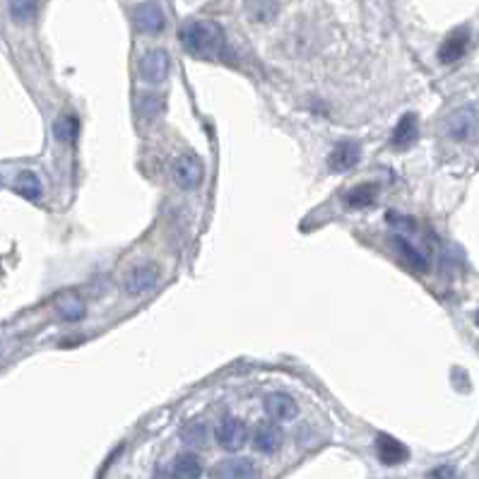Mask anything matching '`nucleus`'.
Instances as JSON below:
<instances>
[{
	"label": "nucleus",
	"mask_w": 479,
	"mask_h": 479,
	"mask_svg": "<svg viewBox=\"0 0 479 479\" xmlns=\"http://www.w3.org/2000/svg\"><path fill=\"white\" fill-rule=\"evenodd\" d=\"M183 49L197 58H214L224 49V29L212 20H197L178 32Z\"/></svg>",
	"instance_id": "nucleus-1"
},
{
	"label": "nucleus",
	"mask_w": 479,
	"mask_h": 479,
	"mask_svg": "<svg viewBox=\"0 0 479 479\" xmlns=\"http://www.w3.org/2000/svg\"><path fill=\"white\" fill-rule=\"evenodd\" d=\"M171 171H173V181L185 190L197 188L202 181V173H205V169H202V161L197 159V154H193V152L178 154V157L173 159Z\"/></svg>",
	"instance_id": "nucleus-2"
},
{
	"label": "nucleus",
	"mask_w": 479,
	"mask_h": 479,
	"mask_svg": "<svg viewBox=\"0 0 479 479\" xmlns=\"http://www.w3.org/2000/svg\"><path fill=\"white\" fill-rule=\"evenodd\" d=\"M214 439L224 451H238L243 448V443L248 439V429L243 424V419L238 417H224L214 429Z\"/></svg>",
	"instance_id": "nucleus-3"
},
{
	"label": "nucleus",
	"mask_w": 479,
	"mask_h": 479,
	"mask_svg": "<svg viewBox=\"0 0 479 479\" xmlns=\"http://www.w3.org/2000/svg\"><path fill=\"white\" fill-rule=\"evenodd\" d=\"M159 282V267L154 262H142V265H135L133 270L125 275V292L128 294H145V292L152 289L154 284Z\"/></svg>",
	"instance_id": "nucleus-4"
},
{
	"label": "nucleus",
	"mask_w": 479,
	"mask_h": 479,
	"mask_svg": "<svg viewBox=\"0 0 479 479\" xmlns=\"http://www.w3.org/2000/svg\"><path fill=\"white\" fill-rule=\"evenodd\" d=\"M212 479H258V467L248 458H229L219 460L209 472Z\"/></svg>",
	"instance_id": "nucleus-5"
},
{
	"label": "nucleus",
	"mask_w": 479,
	"mask_h": 479,
	"mask_svg": "<svg viewBox=\"0 0 479 479\" xmlns=\"http://www.w3.org/2000/svg\"><path fill=\"white\" fill-rule=\"evenodd\" d=\"M133 22L140 32L159 34L166 25V17H164V10H161L159 3H140V5H135V10H133Z\"/></svg>",
	"instance_id": "nucleus-6"
},
{
	"label": "nucleus",
	"mask_w": 479,
	"mask_h": 479,
	"mask_svg": "<svg viewBox=\"0 0 479 479\" xmlns=\"http://www.w3.org/2000/svg\"><path fill=\"white\" fill-rule=\"evenodd\" d=\"M446 130H448V135H451L453 140H460V142L470 140V137L477 133V113H475V109L465 106V109L453 111L451 116H448V121H446Z\"/></svg>",
	"instance_id": "nucleus-7"
},
{
	"label": "nucleus",
	"mask_w": 479,
	"mask_h": 479,
	"mask_svg": "<svg viewBox=\"0 0 479 479\" xmlns=\"http://www.w3.org/2000/svg\"><path fill=\"white\" fill-rule=\"evenodd\" d=\"M169 53L161 49H152L147 51L145 56L140 58V75L142 80L147 82H164L166 75H169Z\"/></svg>",
	"instance_id": "nucleus-8"
},
{
	"label": "nucleus",
	"mask_w": 479,
	"mask_h": 479,
	"mask_svg": "<svg viewBox=\"0 0 479 479\" xmlns=\"http://www.w3.org/2000/svg\"><path fill=\"white\" fill-rule=\"evenodd\" d=\"M262 407H265L267 417L275 419V422H292L299 415V405L287 393H270Z\"/></svg>",
	"instance_id": "nucleus-9"
},
{
	"label": "nucleus",
	"mask_w": 479,
	"mask_h": 479,
	"mask_svg": "<svg viewBox=\"0 0 479 479\" xmlns=\"http://www.w3.org/2000/svg\"><path fill=\"white\" fill-rule=\"evenodd\" d=\"M376 453H379V460L383 465H403L407 463V458H410V451H407V446H403L398 439H393V436L388 434H379L376 436Z\"/></svg>",
	"instance_id": "nucleus-10"
},
{
	"label": "nucleus",
	"mask_w": 479,
	"mask_h": 479,
	"mask_svg": "<svg viewBox=\"0 0 479 479\" xmlns=\"http://www.w3.org/2000/svg\"><path fill=\"white\" fill-rule=\"evenodd\" d=\"M284 434L275 422H262L253 431V448L258 453H275L282 448Z\"/></svg>",
	"instance_id": "nucleus-11"
},
{
	"label": "nucleus",
	"mask_w": 479,
	"mask_h": 479,
	"mask_svg": "<svg viewBox=\"0 0 479 479\" xmlns=\"http://www.w3.org/2000/svg\"><path fill=\"white\" fill-rule=\"evenodd\" d=\"M359 157H362V147H359V142L345 140V142H337V145L333 147L328 164H330L333 171H347V169H352V166H357Z\"/></svg>",
	"instance_id": "nucleus-12"
},
{
	"label": "nucleus",
	"mask_w": 479,
	"mask_h": 479,
	"mask_svg": "<svg viewBox=\"0 0 479 479\" xmlns=\"http://www.w3.org/2000/svg\"><path fill=\"white\" fill-rule=\"evenodd\" d=\"M467 44H470V32L467 29H455L453 34H448V39L441 44L439 49V61L441 63H455L465 56Z\"/></svg>",
	"instance_id": "nucleus-13"
},
{
	"label": "nucleus",
	"mask_w": 479,
	"mask_h": 479,
	"mask_svg": "<svg viewBox=\"0 0 479 479\" xmlns=\"http://www.w3.org/2000/svg\"><path fill=\"white\" fill-rule=\"evenodd\" d=\"M391 246L395 248V253H398L400 258H403L407 265L412 267V270H419V272L429 270V258L417 246H412L407 238L398 236V233H393V236H391Z\"/></svg>",
	"instance_id": "nucleus-14"
},
{
	"label": "nucleus",
	"mask_w": 479,
	"mask_h": 479,
	"mask_svg": "<svg viewBox=\"0 0 479 479\" xmlns=\"http://www.w3.org/2000/svg\"><path fill=\"white\" fill-rule=\"evenodd\" d=\"M419 137V123H417V116L415 113H405L403 118H400V123L395 125L393 130V145L405 149V147H412L417 142Z\"/></svg>",
	"instance_id": "nucleus-15"
},
{
	"label": "nucleus",
	"mask_w": 479,
	"mask_h": 479,
	"mask_svg": "<svg viewBox=\"0 0 479 479\" xmlns=\"http://www.w3.org/2000/svg\"><path fill=\"white\" fill-rule=\"evenodd\" d=\"M171 475H173V479H200V475H202L200 458L193 453L176 455V460H173V465H171Z\"/></svg>",
	"instance_id": "nucleus-16"
},
{
	"label": "nucleus",
	"mask_w": 479,
	"mask_h": 479,
	"mask_svg": "<svg viewBox=\"0 0 479 479\" xmlns=\"http://www.w3.org/2000/svg\"><path fill=\"white\" fill-rule=\"evenodd\" d=\"M376 195H379V185L376 183H359V185H354V188L347 190L345 202L354 209H364V207L374 205Z\"/></svg>",
	"instance_id": "nucleus-17"
},
{
	"label": "nucleus",
	"mask_w": 479,
	"mask_h": 479,
	"mask_svg": "<svg viewBox=\"0 0 479 479\" xmlns=\"http://www.w3.org/2000/svg\"><path fill=\"white\" fill-rule=\"evenodd\" d=\"M15 190L27 200H39L41 197V181L34 171H20L15 178Z\"/></svg>",
	"instance_id": "nucleus-18"
},
{
	"label": "nucleus",
	"mask_w": 479,
	"mask_h": 479,
	"mask_svg": "<svg viewBox=\"0 0 479 479\" xmlns=\"http://www.w3.org/2000/svg\"><path fill=\"white\" fill-rule=\"evenodd\" d=\"M77 130H80V121H77V116H73V113H63V116L56 118V123H53V135L61 142H75Z\"/></svg>",
	"instance_id": "nucleus-19"
},
{
	"label": "nucleus",
	"mask_w": 479,
	"mask_h": 479,
	"mask_svg": "<svg viewBox=\"0 0 479 479\" xmlns=\"http://www.w3.org/2000/svg\"><path fill=\"white\" fill-rule=\"evenodd\" d=\"M8 10H10V17H13L15 22H20V25H27V22H32L34 17L39 15V5L37 3H29V0H17V3H8Z\"/></svg>",
	"instance_id": "nucleus-20"
},
{
	"label": "nucleus",
	"mask_w": 479,
	"mask_h": 479,
	"mask_svg": "<svg viewBox=\"0 0 479 479\" xmlns=\"http://www.w3.org/2000/svg\"><path fill=\"white\" fill-rule=\"evenodd\" d=\"M58 308V316H61L63 321H82L85 318V306H82L80 301H77L75 296H63L61 301L56 304Z\"/></svg>",
	"instance_id": "nucleus-21"
},
{
	"label": "nucleus",
	"mask_w": 479,
	"mask_h": 479,
	"mask_svg": "<svg viewBox=\"0 0 479 479\" xmlns=\"http://www.w3.org/2000/svg\"><path fill=\"white\" fill-rule=\"evenodd\" d=\"M181 439L188 443V446H205L207 441V427L202 422H190L181 429Z\"/></svg>",
	"instance_id": "nucleus-22"
},
{
	"label": "nucleus",
	"mask_w": 479,
	"mask_h": 479,
	"mask_svg": "<svg viewBox=\"0 0 479 479\" xmlns=\"http://www.w3.org/2000/svg\"><path fill=\"white\" fill-rule=\"evenodd\" d=\"M161 111H164V99L159 94H147L140 99V113L145 118H157Z\"/></svg>",
	"instance_id": "nucleus-23"
},
{
	"label": "nucleus",
	"mask_w": 479,
	"mask_h": 479,
	"mask_svg": "<svg viewBox=\"0 0 479 479\" xmlns=\"http://www.w3.org/2000/svg\"><path fill=\"white\" fill-rule=\"evenodd\" d=\"M248 13H253L255 20H272L275 15L279 13V3H250Z\"/></svg>",
	"instance_id": "nucleus-24"
},
{
	"label": "nucleus",
	"mask_w": 479,
	"mask_h": 479,
	"mask_svg": "<svg viewBox=\"0 0 479 479\" xmlns=\"http://www.w3.org/2000/svg\"><path fill=\"white\" fill-rule=\"evenodd\" d=\"M427 479H455V470L453 465H441L436 470H431Z\"/></svg>",
	"instance_id": "nucleus-25"
},
{
	"label": "nucleus",
	"mask_w": 479,
	"mask_h": 479,
	"mask_svg": "<svg viewBox=\"0 0 479 479\" xmlns=\"http://www.w3.org/2000/svg\"><path fill=\"white\" fill-rule=\"evenodd\" d=\"M157 479H173V475H166V472H157Z\"/></svg>",
	"instance_id": "nucleus-26"
},
{
	"label": "nucleus",
	"mask_w": 479,
	"mask_h": 479,
	"mask_svg": "<svg viewBox=\"0 0 479 479\" xmlns=\"http://www.w3.org/2000/svg\"><path fill=\"white\" fill-rule=\"evenodd\" d=\"M477 323H479V313H477Z\"/></svg>",
	"instance_id": "nucleus-27"
}]
</instances>
